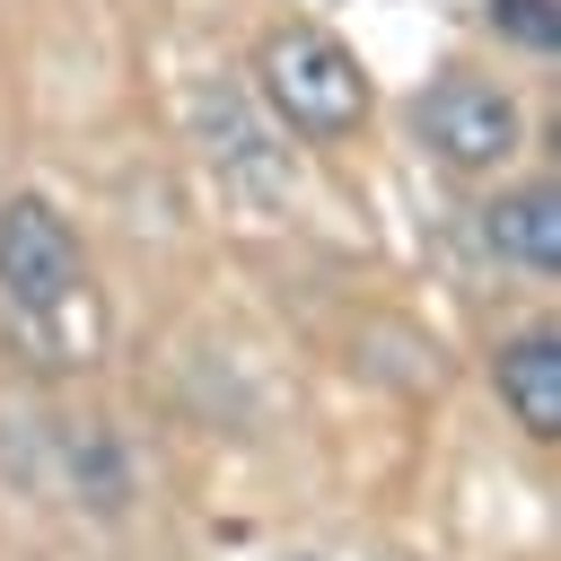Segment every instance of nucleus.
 Returning a JSON list of instances; mask_svg holds the SVG:
<instances>
[{
	"mask_svg": "<svg viewBox=\"0 0 561 561\" xmlns=\"http://www.w3.org/2000/svg\"><path fill=\"white\" fill-rule=\"evenodd\" d=\"M491 386H500L508 421H517L535 447H552V438H561V333H552V324L508 333V342L491 351Z\"/></svg>",
	"mask_w": 561,
	"mask_h": 561,
	"instance_id": "nucleus-6",
	"label": "nucleus"
},
{
	"mask_svg": "<svg viewBox=\"0 0 561 561\" xmlns=\"http://www.w3.org/2000/svg\"><path fill=\"white\" fill-rule=\"evenodd\" d=\"M482 18H491L500 35H517L526 53H552V44H561V18H552V0H482Z\"/></svg>",
	"mask_w": 561,
	"mask_h": 561,
	"instance_id": "nucleus-7",
	"label": "nucleus"
},
{
	"mask_svg": "<svg viewBox=\"0 0 561 561\" xmlns=\"http://www.w3.org/2000/svg\"><path fill=\"white\" fill-rule=\"evenodd\" d=\"M403 123H412V140H421L447 175H500V167H517V149H526V105H517V88H500V79H482V70H438V79H421V88L403 96Z\"/></svg>",
	"mask_w": 561,
	"mask_h": 561,
	"instance_id": "nucleus-2",
	"label": "nucleus"
},
{
	"mask_svg": "<svg viewBox=\"0 0 561 561\" xmlns=\"http://www.w3.org/2000/svg\"><path fill=\"white\" fill-rule=\"evenodd\" d=\"M193 140H202V158L228 175V184H280L289 175V158H280V131L263 123V96L254 88H237V79H202L193 88Z\"/></svg>",
	"mask_w": 561,
	"mask_h": 561,
	"instance_id": "nucleus-4",
	"label": "nucleus"
},
{
	"mask_svg": "<svg viewBox=\"0 0 561 561\" xmlns=\"http://www.w3.org/2000/svg\"><path fill=\"white\" fill-rule=\"evenodd\" d=\"M254 96L298 140H342V131L368 123V79L324 26H272L263 53H254Z\"/></svg>",
	"mask_w": 561,
	"mask_h": 561,
	"instance_id": "nucleus-1",
	"label": "nucleus"
},
{
	"mask_svg": "<svg viewBox=\"0 0 561 561\" xmlns=\"http://www.w3.org/2000/svg\"><path fill=\"white\" fill-rule=\"evenodd\" d=\"M473 237L500 272H526V280H552L561 272V184L552 175H526L508 193H491L473 210Z\"/></svg>",
	"mask_w": 561,
	"mask_h": 561,
	"instance_id": "nucleus-5",
	"label": "nucleus"
},
{
	"mask_svg": "<svg viewBox=\"0 0 561 561\" xmlns=\"http://www.w3.org/2000/svg\"><path fill=\"white\" fill-rule=\"evenodd\" d=\"M0 298H9L18 316H70V307L88 298L79 228H70L44 193L0 202Z\"/></svg>",
	"mask_w": 561,
	"mask_h": 561,
	"instance_id": "nucleus-3",
	"label": "nucleus"
}]
</instances>
